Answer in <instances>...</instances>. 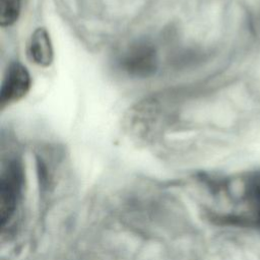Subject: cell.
Listing matches in <instances>:
<instances>
[{"mask_svg": "<svg viewBox=\"0 0 260 260\" xmlns=\"http://www.w3.org/2000/svg\"><path fill=\"white\" fill-rule=\"evenodd\" d=\"M21 0H0V25H13L20 14Z\"/></svg>", "mask_w": 260, "mask_h": 260, "instance_id": "cell-6", "label": "cell"}, {"mask_svg": "<svg viewBox=\"0 0 260 260\" xmlns=\"http://www.w3.org/2000/svg\"><path fill=\"white\" fill-rule=\"evenodd\" d=\"M27 55L29 59L41 67H49L54 60V49L49 31L45 27H38L31 34Z\"/></svg>", "mask_w": 260, "mask_h": 260, "instance_id": "cell-5", "label": "cell"}, {"mask_svg": "<svg viewBox=\"0 0 260 260\" xmlns=\"http://www.w3.org/2000/svg\"><path fill=\"white\" fill-rule=\"evenodd\" d=\"M211 189L218 204L228 207L214 214L215 218L260 228V172L239 181L213 183Z\"/></svg>", "mask_w": 260, "mask_h": 260, "instance_id": "cell-1", "label": "cell"}, {"mask_svg": "<svg viewBox=\"0 0 260 260\" xmlns=\"http://www.w3.org/2000/svg\"><path fill=\"white\" fill-rule=\"evenodd\" d=\"M31 87V77L19 62L11 63L3 78L0 88V109H4L22 100Z\"/></svg>", "mask_w": 260, "mask_h": 260, "instance_id": "cell-3", "label": "cell"}, {"mask_svg": "<svg viewBox=\"0 0 260 260\" xmlns=\"http://www.w3.org/2000/svg\"><path fill=\"white\" fill-rule=\"evenodd\" d=\"M155 48L146 42L131 45L120 59L121 68L134 77L151 76L157 69Z\"/></svg>", "mask_w": 260, "mask_h": 260, "instance_id": "cell-2", "label": "cell"}, {"mask_svg": "<svg viewBox=\"0 0 260 260\" xmlns=\"http://www.w3.org/2000/svg\"><path fill=\"white\" fill-rule=\"evenodd\" d=\"M21 184V164L17 159L9 160L0 178V210L3 220L10 218L16 208Z\"/></svg>", "mask_w": 260, "mask_h": 260, "instance_id": "cell-4", "label": "cell"}]
</instances>
